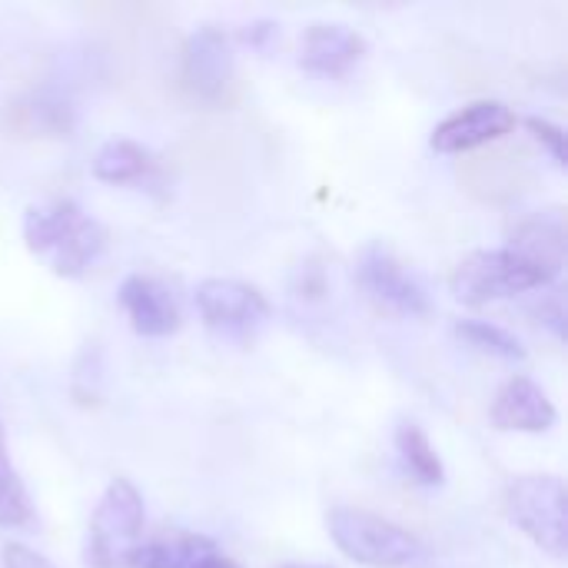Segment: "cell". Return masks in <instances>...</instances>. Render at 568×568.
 I'll return each instance as SVG.
<instances>
[{
	"label": "cell",
	"mask_w": 568,
	"mask_h": 568,
	"mask_svg": "<svg viewBox=\"0 0 568 568\" xmlns=\"http://www.w3.org/2000/svg\"><path fill=\"white\" fill-rule=\"evenodd\" d=\"M286 568H329V566H286Z\"/></svg>",
	"instance_id": "484cf974"
},
{
	"label": "cell",
	"mask_w": 568,
	"mask_h": 568,
	"mask_svg": "<svg viewBox=\"0 0 568 568\" xmlns=\"http://www.w3.org/2000/svg\"><path fill=\"white\" fill-rule=\"evenodd\" d=\"M120 306L133 326L136 336L143 339H166L173 333H180L183 326V310L176 293L160 283L156 276H143L133 273L120 283Z\"/></svg>",
	"instance_id": "9c48e42d"
},
{
	"label": "cell",
	"mask_w": 568,
	"mask_h": 568,
	"mask_svg": "<svg viewBox=\"0 0 568 568\" xmlns=\"http://www.w3.org/2000/svg\"><path fill=\"white\" fill-rule=\"evenodd\" d=\"M516 130V113L503 100H473L433 130L436 153H469Z\"/></svg>",
	"instance_id": "ba28073f"
},
{
	"label": "cell",
	"mask_w": 568,
	"mask_h": 568,
	"mask_svg": "<svg viewBox=\"0 0 568 568\" xmlns=\"http://www.w3.org/2000/svg\"><path fill=\"white\" fill-rule=\"evenodd\" d=\"M106 253V226L87 213H80L67 230L63 236L53 243V250L47 253L50 260V270L63 280H83L97 263L100 256Z\"/></svg>",
	"instance_id": "7c38bea8"
},
{
	"label": "cell",
	"mask_w": 568,
	"mask_h": 568,
	"mask_svg": "<svg viewBox=\"0 0 568 568\" xmlns=\"http://www.w3.org/2000/svg\"><path fill=\"white\" fill-rule=\"evenodd\" d=\"M236 77L233 43L220 27H200L186 37L183 47V83L196 100L216 103L226 97Z\"/></svg>",
	"instance_id": "52a82bcc"
},
{
	"label": "cell",
	"mask_w": 568,
	"mask_h": 568,
	"mask_svg": "<svg viewBox=\"0 0 568 568\" xmlns=\"http://www.w3.org/2000/svg\"><path fill=\"white\" fill-rule=\"evenodd\" d=\"M93 176L100 183L110 186H130V183H143L156 173V160L150 156V150H143L133 140H106L90 163Z\"/></svg>",
	"instance_id": "5bb4252c"
},
{
	"label": "cell",
	"mask_w": 568,
	"mask_h": 568,
	"mask_svg": "<svg viewBox=\"0 0 568 568\" xmlns=\"http://www.w3.org/2000/svg\"><path fill=\"white\" fill-rule=\"evenodd\" d=\"M396 453H399L403 469L413 476V483H419L426 489H436V486L446 483L443 459H439L436 446L429 443V436L416 423H399V429H396Z\"/></svg>",
	"instance_id": "2e32d148"
},
{
	"label": "cell",
	"mask_w": 568,
	"mask_h": 568,
	"mask_svg": "<svg viewBox=\"0 0 568 568\" xmlns=\"http://www.w3.org/2000/svg\"><path fill=\"white\" fill-rule=\"evenodd\" d=\"M27 110H30V116H33V123L40 130H47L53 136H70V130H73V106H70L67 97L43 90V93L33 97V103Z\"/></svg>",
	"instance_id": "ffe728a7"
},
{
	"label": "cell",
	"mask_w": 568,
	"mask_h": 568,
	"mask_svg": "<svg viewBox=\"0 0 568 568\" xmlns=\"http://www.w3.org/2000/svg\"><path fill=\"white\" fill-rule=\"evenodd\" d=\"M456 336L476 349V353H486L493 359H506V363H523L526 359V346L519 336H513L509 329L496 326V323H486V320H459L456 323Z\"/></svg>",
	"instance_id": "d6986e66"
},
{
	"label": "cell",
	"mask_w": 568,
	"mask_h": 568,
	"mask_svg": "<svg viewBox=\"0 0 568 568\" xmlns=\"http://www.w3.org/2000/svg\"><path fill=\"white\" fill-rule=\"evenodd\" d=\"M366 57V40L346 23H313L300 40V67L316 77L339 80Z\"/></svg>",
	"instance_id": "30bf717a"
},
{
	"label": "cell",
	"mask_w": 568,
	"mask_h": 568,
	"mask_svg": "<svg viewBox=\"0 0 568 568\" xmlns=\"http://www.w3.org/2000/svg\"><path fill=\"white\" fill-rule=\"evenodd\" d=\"M326 529H329V539L336 542V549L346 559H353L356 566L409 568L423 556V546L409 529H403L393 519H383L376 513H366V509L336 506L326 516Z\"/></svg>",
	"instance_id": "3957f363"
},
{
	"label": "cell",
	"mask_w": 568,
	"mask_h": 568,
	"mask_svg": "<svg viewBox=\"0 0 568 568\" xmlns=\"http://www.w3.org/2000/svg\"><path fill=\"white\" fill-rule=\"evenodd\" d=\"M526 130L532 133V140H536L542 150H549V156H552L556 166H566V130H562L559 123H552V120H546V116H526Z\"/></svg>",
	"instance_id": "44dd1931"
},
{
	"label": "cell",
	"mask_w": 568,
	"mask_h": 568,
	"mask_svg": "<svg viewBox=\"0 0 568 568\" xmlns=\"http://www.w3.org/2000/svg\"><path fill=\"white\" fill-rule=\"evenodd\" d=\"M280 37V23L273 20H253L240 30V40L253 50H270V43Z\"/></svg>",
	"instance_id": "7402d4cb"
},
{
	"label": "cell",
	"mask_w": 568,
	"mask_h": 568,
	"mask_svg": "<svg viewBox=\"0 0 568 568\" xmlns=\"http://www.w3.org/2000/svg\"><path fill=\"white\" fill-rule=\"evenodd\" d=\"M146 509L140 489L116 476L103 489L90 526H87V562L90 568H126L143 546Z\"/></svg>",
	"instance_id": "7a4b0ae2"
},
{
	"label": "cell",
	"mask_w": 568,
	"mask_h": 568,
	"mask_svg": "<svg viewBox=\"0 0 568 568\" xmlns=\"http://www.w3.org/2000/svg\"><path fill=\"white\" fill-rule=\"evenodd\" d=\"M506 519L552 559H566V486L559 476H516L503 493Z\"/></svg>",
	"instance_id": "277c9868"
},
{
	"label": "cell",
	"mask_w": 568,
	"mask_h": 568,
	"mask_svg": "<svg viewBox=\"0 0 568 568\" xmlns=\"http://www.w3.org/2000/svg\"><path fill=\"white\" fill-rule=\"evenodd\" d=\"M193 568H240L233 559H226V556H220V552H213V556H206L203 562H196Z\"/></svg>",
	"instance_id": "d4e9b609"
},
{
	"label": "cell",
	"mask_w": 568,
	"mask_h": 568,
	"mask_svg": "<svg viewBox=\"0 0 568 568\" xmlns=\"http://www.w3.org/2000/svg\"><path fill=\"white\" fill-rule=\"evenodd\" d=\"M509 250L562 273L566 263V220L559 210H536L509 230Z\"/></svg>",
	"instance_id": "4fadbf2b"
},
{
	"label": "cell",
	"mask_w": 568,
	"mask_h": 568,
	"mask_svg": "<svg viewBox=\"0 0 568 568\" xmlns=\"http://www.w3.org/2000/svg\"><path fill=\"white\" fill-rule=\"evenodd\" d=\"M559 280L556 270L503 246V250H476L469 253L449 286H453V296L463 303V306H489L496 300H509V296H519V293H532V290H546Z\"/></svg>",
	"instance_id": "6da1fadb"
},
{
	"label": "cell",
	"mask_w": 568,
	"mask_h": 568,
	"mask_svg": "<svg viewBox=\"0 0 568 568\" xmlns=\"http://www.w3.org/2000/svg\"><path fill=\"white\" fill-rule=\"evenodd\" d=\"M216 552V542L196 532H170L160 539L143 542L130 566L133 568H193L196 562H203L206 556Z\"/></svg>",
	"instance_id": "9a60e30c"
},
{
	"label": "cell",
	"mask_w": 568,
	"mask_h": 568,
	"mask_svg": "<svg viewBox=\"0 0 568 568\" xmlns=\"http://www.w3.org/2000/svg\"><path fill=\"white\" fill-rule=\"evenodd\" d=\"M3 568H57L50 559H43L40 552L20 546V542H7L3 546Z\"/></svg>",
	"instance_id": "603a6c76"
},
{
	"label": "cell",
	"mask_w": 568,
	"mask_h": 568,
	"mask_svg": "<svg viewBox=\"0 0 568 568\" xmlns=\"http://www.w3.org/2000/svg\"><path fill=\"white\" fill-rule=\"evenodd\" d=\"M33 519V499L10 459L7 436L0 426V529H30Z\"/></svg>",
	"instance_id": "ac0fdd59"
},
{
	"label": "cell",
	"mask_w": 568,
	"mask_h": 568,
	"mask_svg": "<svg viewBox=\"0 0 568 568\" xmlns=\"http://www.w3.org/2000/svg\"><path fill=\"white\" fill-rule=\"evenodd\" d=\"M539 316H542V323L552 329L556 339H566V303H562V293H552L549 300H542Z\"/></svg>",
	"instance_id": "cb8c5ba5"
},
{
	"label": "cell",
	"mask_w": 568,
	"mask_h": 568,
	"mask_svg": "<svg viewBox=\"0 0 568 568\" xmlns=\"http://www.w3.org/2000/svg\"><path fill=\"white\" fill-rule=\"evenodd\" d=\"M203 326L230 343H253L270 320V300L240 280L210 276L193 293Z\"/></svg>",
	"instance_id": "5b68a950"
},
{
	"label": "cell",
	"mask_w": 568,
	"mask_h": 568,
	"mask_svg": "<svg viewBox=\"0 0 568 568\" xmlns=\"http://www.w3.org/2000/svg\"><path fill=\"white\" fill-rule=\"evenodd\" d=\"M83 210L73 200H53L43 206H27L23 213V243L33 256H47L53 243L63 236V230L80 216Z\"/></svg>",
	"instance_id": "e0dca14e"
},
{
	"label": "cell",
	"mask_w": 568,
	"mask_h": 568,
	"mask_svg": "<svg viewBox=\"0 0 568 568\" xmlns=\"http://www.w3.org/2000/svg\"><path fill=\"white\" fill-rule=\"evenodd\" d=\"M356 283L386 313L409 316V320L433 313L429 290L423 286V280L413 270H406V263L386 243H369L359 250Z\"/></svg>",
	"instance_id": "8992f818"
},
{
	"label": "cell",
	"mask_w": 568,
	"mask_h": 568,
	"mask_svg": "<svg viewBox=\"0 0 568 568\" xmlns=\"http://www.w3.org/2000/svg\"><path fill=\"white\" fill-rule=\"evenodd\" d=\"M489 423L499 433H549L559 423V409L529 376H513L493 399Z\"/></svg>",
	"instance_id": "8fae6325"
}]
</instances>
